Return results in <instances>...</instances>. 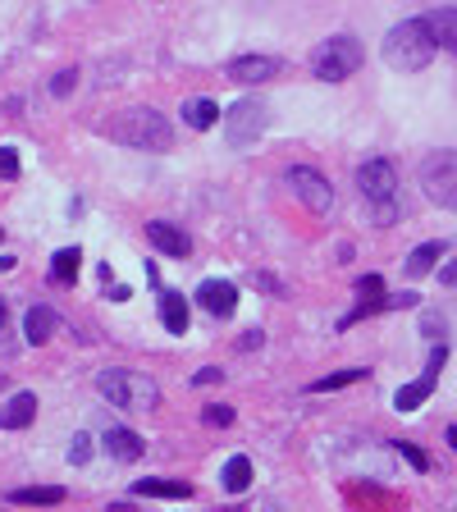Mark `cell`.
Instances as JSON below:
<instances>
[{
	"label": "cell",
	"mask_w": 457,
	"mask_h": 512,
	"mask_svg": "<svg viewBox=\"0 0 457 512\" xmlns=\"http://www.w3.org/2000/svg\"><path fill=\"white\" fill-rule=\"evenodd\" d=\"M435 37H430L426 19H403L389 37H384V64L398 69V74H421L430 60H435Z\"/></svg>",
	"instance_id": "1"
},
{
	"label": "cell",
	"mask_w": 457,
	"mask_h": 512,
	"mask_svg": "<svg viewBox=\"0 0 457 512\" xmlns=\"http://www.w3.org/2000/svg\"><path fill=\"white\" fill-rule=\"evenodd\" d=\"M110 138L124 142V147H138V151H170L174 147V128L165 115L156 110H124V115L110 124Z\"/></svg>",
	"instance_id": "2"
},
{
	"label": "cell",
	"mask_w": 457,
	"mask_h": 512,
	"mask_svg": "<svg viewBox=\"0 0 457 512\" xmlns=\"http://www.w3.org/2000/svg\"><path fill=\"white\" fill-rule=\"evenodd\" d=\"M96 389H101V394H106L115 407H124V412H151V407L160 403L156 380H151V375H142V371H124V366L96 375Z\"/></svg>",
	"instance_id": "3"
},
{
	"label": "cell",
	"mask_w": 457,
	"mask_h": 512,
	"mask_svg": "<svg viewBox=\"0 0 457 512\" xmlns=\"http://www.w3.org/2000/svg\"><path fill=\"white\" fill-rule=\"evenodd\" d=\"M357 188H362L366 206H371L375 224H394L398 220V170L389 160H366L357 170Z\"/></svg>",
	"instance_id": "4"
},
{
	"label": "cell",
	"mask_w": 457,
	"mask_h": 512,
	"mask_svg": "<svg viewBox=\"0 0 457 512\" xmlns=\"http://www.w3.org/2000/svg\"><path fill=\"white\" fill-rule=\"evenodd\" d=\"M366 51L357 37H348V32H339V37H330V42H320L316 51H311V74L320 78V83H343V78H352L357 69H362Z\"/></svg>",
	"instance_id": "5"
},
{
	"label": "cell",
	"mask_w": 457,
	"mask_h": 512,
	"mask_svg": "<svg viewBox=\"0 0 457 512\" xmlns=\"http://www.w3.org/2000/svg\"><path fill=\"white\" fill-rule=\"evenodd\" d=\"M421 188L435 206L457 211V151H430L421 160Z\"/></svg>",
	"instance_id": "6"
},
{
	"label": "cell",
	"mask_w": 457,
	"mask_h": 512,
	"mask_svg": "<svg viewBox=\"0 0 457 512\" xmlns=\"http://www.w3.org/2000/svg\"><path fill=\"white\" fill-rule=\"evenodd\" d=\"M266 124H270V110L247 96V101H238V106L224 115V138H229V147L243 151V147H252V142L266 133Z\"/></svg>",
	"instance_id": "7"
},
{
	"label": "cell",
	"mask_w": 457,
	"mask_h": 512,
	"mask_svg": "<svg viewBox=\"0 0 457 512\" xmlns=\"http://www.w3.org/2000/svg\"><path fill=\"white\" fill-rule=\"evenodd\" d=\"M284 183L293 188V197H298L311 215H330L334 188H330V179H325V174H316L311 165H293V170L284 174Z\"/></svg>",
	"instance_id": "8"
},
{
	"label": "cell",
	"mask_w": 457,
	"mask_h": 512,
	"mask_svg": "<svg viewBox=\"0 0 457 512\" xmlns=\"http://www.w3.org/2000/svg\"><path fill=\"white\" fill-rule=\"evenodd\" d=\"M444 362H448V348L439 343V348L430 352L426 375H416L412 384H403V389L394 394V407H398V412H416V407H421L430 394H435V384H439V371H444Z\"/></svg>",
	"instance_id": "9"
},
{
	"label": "cell",
	"mask_w": 457,
	"mask_h": 512,
	"mask_svg": "<svg viewBox=\"0 0 457 512\" xmlns=\"http://www.w3.org/2000/svg\"><path fill=\"white\" fill-rule=\"evenodd\" d=\"M279 69H284V64H279L275 55H238V60H229V69H224V74L234 78V83L252 87V83H270Z\"/></svg>",
	"instance_id": "10"
},
{
	"label": "cell",
	"mask_w": 457,
	"mask_h": 512,
	"mask_svg": "<svg viewBox=\"0 0 457 512\" xmlns=\"http://www.w3.org/2000/svg\"><path fill=\"white\" fill-rule=\"evenodd\" d=\"M197 302H202L211 316L229 320L238 311V284H229V279H206V284L197 288Z\"/></svg>",
	"instance_id": "11"
},
{
	"label": "cell",
	"mask_w": 457,
	"mask_h": 512,
	"mask_svg": "<svg viewBox=\"0 0 457 512\" xmlns=\"http://www.w3.org/2000/svg\"><path fill=\"white\" fill-rule=\"evenodd\" d=\"M147 238H151V247H160L165 256H188L192 252V238L183 234L179 224H170V220H151L147 224Z\"/></svg>",
	"instance_id": "12"
},
{
	"label": "cell",
	"mask_w": 457,
	"mask_h": 512,
	"mask_svg": "<svg viewBox=\"0 0 457 512\" xmlns=\"http://www.w3.org/2000/svg\"><path fill=\"white\" fill-rule=\"evenodd\" d=\"M37 416V394H14L10 403L0 407V426L5 430H28Z\"/></svg>",
	"instance_id": "13"
},
{
	"label": "cell",
	"mask_w": 457,
	"mask_h": 512,
	"mask_svg": "<svg viewBox=\"0 0 457 512\" xmlns=\"http://www.w3.org/2000/svg\"><path fill=\"white\" fill-rule=\"evenodd\" d=\"M421 19H426L435 46H444V51L457 55V10H435V14H421Z\"/></svg>",
	"instance_id": "14"
},
{
	"label": "cell",
	"mask_w": 457,
	"mask_h": 512,
	"mask_svg": "<svg viewBox=\"0 0 457 512\" xmlns=\"http://www.w3.org/2000/svg\"><path fill=\"white\" fill-rule=\"evenodd\" d=\"M106 453L110 458H119V462H138L142 458V439L133 435V430H124V426H115V430H106Z\"/></svg>",
	"instance_id": "15"
},
{
	"label": "cell",
	"mask_w": 457,
	"mask_h": 512,
	"mask_svg": "<svg viewBox=\"0 0 457 512\" xmlns=\"http://www.w3.org/2000/svg\"><path fill=\"white\" fill-rule=\"evenodd\" d=\"M55 330H60V316H55L51 307H32L28 316H23V334H28V343H46Z\"/></svg>",
	"instance_id": "16"
},
{
	"label": "cell",
	"mask_w": 457,
	"mask_h": 512,
	"mask_svg": "<svg viewBox=\"0 0 457 512\" xmlns=\"http://www.w3.org/2000/svg\"><path fill=\"white\" fill-rule=\"evenodd\" d=\"M133 494H138V499H188L192 485L188 480H138Z\"/></svg>",
	"instance_id": "17"
},
{
	"label": "cell",
	"mask_w": 457,
	"mask_h": 512,
	"mask_svg": "<svg viewBox=\"0 0 457 512\" xmlns=\"http://www.w3.org/2000/svg\"><path fill=\"white\" fill-rule=\"evenodd\" d=\"M444 252H448V243H444V238H435V243H421L412 256H407V275H412V279L430 275V270H435V261H439V256H444Z\"/></svg>",
	"instance_id": "18"
},
{
	"label": "cell",
	"mask_w": 457,
	"mask_h": 512,
	"mask_svg": "<svg viewBox=\"0 0 457 512\" xmlns=\"http://www.w3.org/2000/svg\"><path fill=\"white\" fill-rule=\"evenodd\" d=\"M160 320H165V330L170 334H188V302H183V293H165L160 298Z\"/></svg>",
	"instance_id": "19"
},
{
	"label": "cell",
	"mask_w": 457,
	"mask_h": 512,
	"mask_svg": "<svg viewBox=\"0 0 457 512\" xmlns=\"http://www.w3.org/2000/svg\"><path fill=\"white\" fill-rule=\"evenodd\" d=\"M183 124H188V128H215V124H220V106H215V101H206V96L183 101Z\"/></svg>",
	"instance_id": "20"
},
{
	"label": "cell",
	"mask_w": 457,
	"mask_h": 512,
	"mask_svg": "<svg viewBox=\"0 0 457 512\" xmlns=\"http://www.w3.org/2000/svg\"><path fill=\"white\" fill-rule=\"evenodd\" d=\"M366 366H348V371H334V375H320V380H311V394H334V389H348V384L366 380Z\"/></svg>",
	"instance_id": "21"
},
{
	"label": "cell",
	"mask_w": 457,
	"mask_h": 512,
	"mask_svg": "<svg viewBox=\"0 0 457 512\" xmlns=\"http://www.w3.org/2000/svg\"><path fill=\"white\" fill-rule=\"evenodd\" d=\"M78 261H83V252H78V247H60V252L51 256L55 284H74V279H78Z\"/></svg>",
	"instance_id": "22"
},
{
	"label": "cell",
	"mask_w": 457,
	"mask_h": 512,
	"mask_svg": "<svg viewBox=\"0 0 457 512\" xmlns=\"http://www.w3.org/2000/svg\"><path fill=\"white\" fill-rule=\"evenodd\" d=\"M247 485H252V462L238 453V458L224 462V490H229V494H243Z\"/></svg>",
	"instance_id": "23"
},
{
	"label": "cell",
	"mask_w": 457,
	"mask_h": 512,
	"mask_svg": "<svg viewBox=\"0 0 457 512\" xmlns=\"http://www.w3.org/2000/svg\"><path fill=\"white\" fill-rule=\"evenodd\" d=\"M14 503H64V490L60 485H23L14 490Z\"/></svg>",
	"instance_id": "24"
},
{
	"label": "cell",
	"mask_w": 457,
	"mask_h": 512,
	"mask_svg": "<svg viewBox=\"0 0 457 512\" xmlns=\"http://www.w3.org/2000/svg\"><path fill=\"white\" fill-rule=\"evenodd\" d=\"M202 421L206 426H234V407H224V403H211L202 412Z\"/></svg>",
	"instance_id": "25"
},
{
	"label": "cell",
	"mask_w": 457,
	"mask_h": 512,
	"mask_svg": "<svg viewBox=\"0 0 457 512\" xmlns=\"http://www.w3.org/2000/svg\"><path fill=\"white\" fill-rule=\"evenodd\" d=\"M0 179H19V156H14V147H0Z\"/></svg>",
	"instance_id": "26"
},
{
	"label": "cell",
	"mask_w": 457,
	"mask_h": 512,
	"mask_svg": "<svg viewBox=\"0 0 457 512\" xmlns=\"http://www.w3.org/2000/svg\"><path fill=\"white\" fill-rule=\"evenodd\" d=\"M87 458H92V439H87V435H74V444H69V462H78V467H83Z\"/></svg>",
	"instance_id": "27"
},
{
	"label": "cell",
	"mask_w": 457,
	"mask_h": 512,
	"mask_svg": "<svg viewBox=\"0 0 457 512\" xmlns=\"http://www.w3.org/2000/svg\"><path fill=\"white\" fill-rule=\"evenodd\" d=\"M74 87H78V74H74V69H64V74H55L51 92H55V96H69V92H74Z\"/></svg>",
	"instance_id": "28"
},
{
	"label": "cell",
	"mask_w": 457,
	"mask_h": 512,
	"mask_svg": "<svg viewBox=\"0 0 457 512\" xmlns=\"http://www.w3.org/2000/svg\"><path fill=\"white\" fill-rule=\"evenodd\" d=\"M398 453H403V458L412 462L416 471H426V467H430V458H426V453H421V448H416V444H398Z\"/></svg>",
	"instance_id": "29"
},
{
	"label": "cell",
	"mask_w": 457,
	"mask_h": 512,
	"mask_svg": "<svg viewBox=\"0 0 457 512\" xmlns=\"http://www.w3.org/2000/svg\"><path fill=\"white\" fill-rule=\"evenodd\" d=\"M220 366H202V371H197V384H215V380H220Z\"/></svg>",
	"instance_id": "30"
},
{
	"label": "cell",
	"mask_w": 457,
	"mask_h": 512,
	"mask_svg": "<svg viewBox=\"0 0 457 512\" xmlns=\"http://www.w3.org/2000/svg\"><path fill=\"white\" fill-rule=\"evenodd\" d=\"M439 284L457 288V261H448V266H444V270H439Z\"/></svg>",
	"instance_id": "31"
},
{
	"label": "cell",
	"mask_w": 457,
	"mask_h": 512,
	"mask_svg": "<svg viewBox=\"0 0 457 512\" xmlns=\"http://www.w3.org/2000/svg\"><path fill=\"white\" fill-rule=\"evenodd\" d=\"M14 266V256H0V270H10Z\"/></svg>",
	"instance_id": "32"
},
{
	"label": "cell",
	"mask_w": 457,
	"mask_h": 512,
	"mask_svg": "<svg viewBox=\"0 0 457 512\" xmlns=\"http://www.w3.org/2000/svg\"><path fill=\"white\" fill-rule=\"evenodd\" d=\"M448 444H453V453H457V426H453V430H448Z\"/></svg>",
	"instance_id": "33"
},
{
	"label": "cell",
	"mask_w": 457,
	"mask_h": 512,
	"mask_svg": "<svg viewBox=\"0 0 457 512\" xmlns=\"http://www.w3.org/2000/svg\"><path fill=\"white\" fill-rule=\"evenodd\" d=\"M0 325H5V302H0Z\"/></svg>",
	"instance_id": "34"
}]
</instances>
